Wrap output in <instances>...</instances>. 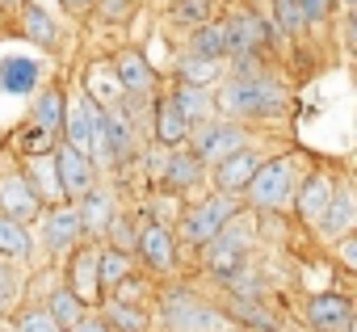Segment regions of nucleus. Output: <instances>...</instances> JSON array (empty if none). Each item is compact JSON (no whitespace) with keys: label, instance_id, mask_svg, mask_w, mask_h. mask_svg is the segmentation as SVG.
<instances>
[{"label":"nucleus","instance_id":"obj_17","mask_svg":"<svg viewBox=\"0 0 357 332\" xmlns=\"http://www.w3.org/2000/svg\"><path fill=\"white\" fill-rule=\"evenodd\" d=\"M353 311H357L353 294H344V290H319V294H311L303 303V324L311 332H336Z\"/></svg>","mask_w":357,"mask_h":332},{"label":"nucleus","instance_id":"obj_36","mask_svg":"<svg viewBox=\"0 0 357 332\" xmlns=\"http://www.w3.org/2000/svg\"><path fill=\"white\" fill-rule=\"evenodd\" d=\"M176 84H198V89H211L215 80H223V63L215 59H198V55H181L176 59Z\"/></svg>","mask_w":357,"mask_h":332},{"label":"nucleus","instance_id":"obj_38","mask_svg":"<svg viewBox=\"0 0 357 332\" xmlns=\"http://www.w3.org/2000/svg\"><path fill=\"white\" fill-rule=\"evenodd\" d=\"M22 299V273L13 269V261L0 257V315H13Z\"/></svg>","mask_w":357,"mask_h":332},{"label":"nucleus","instance_id":"obj_12","mask_svg":"<svg viewBox=\"0 0 357 332\" xmlns=\"http://www.w3.org/2000/svg\"><path fill=\"white\" fill-rule=\"evenodd\" d=\"M332 190H336V173H332V169H311V173L298 177V190H294L290 211H294V219H298L307 232L319 227V219H324V211H328V202H332Z\"/></svg>","mask_w":357,"mask_h":332},{"label":"nucleus","instance_id":"obj_41","mask_svg":"<svg viewBox=\"0 0 357 332\" xmlns=\"http://www.w3.org/2000/svg\"><path fill=\"white\" fill-rule=\"evenodd\" d=\"M336 257H340L344 273H357V232H344V236H336Z\"/></svg>","mask_w":357,"mask_h":332},{"label":"nucleus","instance_id":"obj_37","mask_svg":"<svg viewBox=\"0 0 357 332\" xmlns=\"http://www.w3.org/2000/svg\"><path fill=\"white\" fill-rule=\"evenodd\" d=\"M9 332H63V328L47 315V307H43V303H34V307L13 311V328H9Z\"/></svg>","mask_w":357,"mask_h":332},{"label":"nucleus","instance_id":"obj_24","mask_svg":"<svg viewBox=\"0 0 357 332\" xmlns=\"http://www.w3.org/2000/svg\"><path fill=\"white\" fill-rule=\"evenodd\" d=\"M353 223H357V202H353V186H349L344 177H336L332 202H328V211H324V219H319L315 236H324V240H336V236L353 232Z\"/></svg>","mask_w":357,"mask_h":332},{"label":"nucleus","instance_id":"obj_25","mask_svg":"<svg viewBox=\"0 0 357 332\" xmlns=\"http://www.w3.org/2000/svg\"><path fill=\"white\" fill-rule=\"evenodd\" d=\"M101 324L109 332H151V311L147 303H122V299H101L97 303Z\"/></svg>","mask_w":357,"mask_h":332},{"label":"nucleus","instance_id":"obj_43","mask_svg":"<svg viewBox=\"0 0 357 332\" xmlns=\"http://www.w3.org/2000/svg\"><path fill=\"white\" fill-rule=\"evenodd\" d=\"M143 164H147V177H151V181H160V177H164V164H168V147L151 143V147H147V156H143Z\"/></svg>","mask_w":357,"mask_h":332},{"label":"nucleus","instance_id":"obj_29","mask_svg":"<svg viewBox=\"0 0 357 332\" xmlns=\"http://www.w3.org/2000/svg\"><path fill=\"white\" fill-rule=\"evenodd\" d=\"M63 114H68V89L63 84H47V89H38V101L30 105V118L26 122L59 135L63 130Z\"/></svg>","mask_w":357,"mask_h":332},{"label":"nucleus","instance_id":"obj_39","mask_svg":"<svg viewBox=\"0 0 357 332\" xmlns=\"http://www.w3.org/2000/svg\"><path fill=\"white\" fill-rule=\"evenodd\" d=\"M168 17H172L176 26H185V30H194V26L211 22V0H172V9H168Z\"/></svg>","mask_w":357,"mask_h":332},{"label":"nucleus","instance_id":"obj_23","mask_svg":"<svg viewBox=\"0 0 357 332\" xmlns=\"http://www.w3.org/2000/svg\"><path fill=\"white\" fill-rule=\"evenodd\" d=\"M185 139H190V122L176 114L168 93H155V101H151V143L176 151V147H185Z\"/></svg>","mask_w":357,"mask_h":332},{"label":"nucleus","instance_id":"obj_40","mask_svg":"<svg viewBox=\"0 0 357 332\" xmlns=\"http://www.w3.org/2000/svg\"><path fill=\"white\" fill-rule=\"evenodd\" d=\"M93 13H97L105 26H118V22H126V13H130V0H97Z\"/></svg>","mask_w":357,"mask_h":332},{"label":"nucleus","instance_id":"obj_45","mask_svg":"<svg viewBox=\"0 0 357 332\" xmlns=\"http://www.w3.org/2000/svg\"><path fill=\"white\" fill-rule=\"evenodd\" d=\"M93 5H97V0H59V9H63V13H72V17L93 13Z\"/></svg>","mask_w":357,"mask_h":332},{"label":"nucleus","instance_id":"obj_47","mask_svg":"<svg viewBox=\"0 0 357 332\" xmlns=\"http://www.w3.org/2000/svg\"><path fill=\"white\" fill-rule=\"evenodd\" d=\"M0 13H9V0H0Z\"/></svg>","mask_w":357,"mask_h":332},{"label":"nucleus","instance_id":"obj_46","mask_svg":"<svg viewBox=\"0 0 357 332\" xmlns=\"http://www.w3.org/2000/svg\"><path fill=\"white\" fill-rule=\"evenodd\" d=\"M336 332H357V311H353V315H349V319H344V324H340Z\"/></svg>","mask_w":357,"mask_h":332},{"label":"nucleus","instance_id":"obj_1","mask_svg":"<svg viewBox=\"0 0 357 332\" xmlns=\"http://www.w3.org/2000/svg\"><path fill=\"white\" fill-rule=\"evenodd\" d=\"M286 110H290V93L269 68L227 72L223 89L215 93V114H223L231 122H273Z\"/></svg>","mask_w":357,"mask_h":332},{"label":"nucleus","instance_id":"obj_5","mask_svg":"<svg viewBox=\"0 0 357 332\" xmlns=\"http://www.w3.org/2000/svg\"><path fill=\"white\" fill-rule=\"evenodd\" d=\"M223 26H227V63H231V72L265 68V59H269V51L278 43L269 17H261L257 9L240 5V9H231L223 17Z\"/></svg>","mask_w":357,"mask_h":332},{"label":"nucleus","instance_id":"obj_31","mask_svg":"<svg viewBox=\"0 0 357 332\" xmlns=\"http://www.w3.org/2000/svg\"><path fill=\"white\" fill-rule=\"evenodd\" d=\"M22 173L30 177V186H34V194H38L43 206H59V202H63L59 173H55V156H38V160H30V169H22Z\"/></svg>","mask_w":357,"mask_h":332},{"label":"nucleus","instance_id":"obj_44","mask_svg":"<svg viewBox=\"0 0 357 332\" xmlns=\"http://www.w3.org/2000/svg\"><path fill=\"white\" fill-rule=\"evenodd\" d=\"M68 332H109V328L101 324V315H97V311H89V315H84V319H76Z\"/></svg>","mask_w":357,"mask_h":332},{"label":"nucleus","instance_id":"obj_13","mask_svg":"<svg viewBox=\"0 0 357 332\" xmlns=\"http://www.w3.org/2000/svg\"><path fill=\"white\" fill-rule=\"evenodd\" d=\"M257 164H261V151H257L252 143H244V147H236L231 156H223L219 164H211V169H206V181H211V190H219V194L244 198L252 173H257Z\"/></svg>","mask_w":357,"mask_h":332},{"label":"nucleus","instance_id":"obj_8","mask_svg":"<svg viewBox=\"0 0 357 332\" xmlns=\"http://www.w3.org/2000/svg\"><path fill=\"white\" fill-rule=\"evenodd\" d=\"M244 143H248L244 122H231V118H223V114L198 122V126L190 130V139H185V147L206 164V169H211V164H219L223 156H231L236 147H244Z\"/></svg>","mask_w":357,"mask_h":332},{"label":"nucleus","instance_id":"obj_9","mask_svg":"<svg viewBox=\"0 0 357 332\" xmlns=\"http://www.w3.org/2000/svg\"><path fill=\"white\" fill-rule=\"evenodd\" d=\"M109 72H114V80H118V89H122L126 101H151V97H155L160 76H155L151 59H147L139 47H122V51H114Z\"/></svg>","mask_w":357,"mask_h":332},{"label":"nucleus","instance_id":"obj_2","mask_svg":"<svg viewBox=\"0 0 357 332\" xmlns=\"http://www.w3.org/2000/svg\"><path fill=\"white\" fill-rule=\"evenodd\" d=\"M257 219L261 215H252L248 206L240 211V215H231L202 248H198V257H202V269L227 290L248 265H252V240H257Z\"/></svg>","mask_w":357,"mask_h":332},{"label":"nucleus","instance_id":"obj_27","mask_svg":"<svg viewBox=\"0 0 357 332\" xmlns=\"http://www.w3.org/2000/svg\"><path fill=\"white\" fill-rule=\"evenodd\" d=\"M185 55L227 63V26H223V17H211V22L194 26V30H190V47H185Z\"/></svg>","mask_w":357,"mask_h":332},{"label":"nucleus","instance_id":"obj_4","mask_svg":"<svg viewBox=\"0 0 357 332\" xmlns=\"http://www.w3.org/2000/svg\"><path fill=\"white\" fill-rule=\"evenodd\" d=\"M298 177H303V160L298 151H278V156H261L257 173L244 190V206L252 215H282L290 211L294 202V190H298Z\"/></svg>","mask_w":357,"mask_h":332},{"label":"nucleus","instance_id":"obj_34","mask_svg":"<svg viewBox=\"0 0 357 332\" xmlns=\"http://www.w3.org/2000/svg\"><path fill=\"white\" fill-rule=\"evenodd\" d=\"M30 252H34V232L17 219L0 215V257L5 261H30Z\"/></svg>","mask_w":357,"mask_h":332},{"label":"nucleus","instance_id":"obj_33","mask_svg":"<svg viewBox=\"0 0 357 332\" xmlns=\"http://www.w3.org/2000/svg\"><path fill=\"white\" fill-rule=\"evenodd\" d=\"M43 307H47V315H51V319H55V324H59L63 332H68V328H72L76 319H84V315L93 311V307H84V303H80V299H76V294H72V290L63 286V282H59V286H55V290H51V294L43 299Z\"/></svg>","mask_w":357,"mask_h":332},{"label":"nucleus","instance_id":"obj_20","mask_svg":"<svg viewBox=\"0 0 357 332\" xmlns=\"http://www.w3.org/2000/svg\"><path fill=\"white\" fill-rule=\"evenodd\" d=\"M223 315L231 328H248V332H282V315L265 303V299H240L227 294L223 299Z\"/></svg>","mask_w":357,"mask_h":332},{"label":"nucleus","instance_id":"obj_21","mask_svg":"<svg viewBox=\"0 0 357 332\" xmlns=\"http://www.w3.org/2000/svg\"><path fill=\"white\" fill-rule=\"evenodd\" d=\"M160 186L172 190V194H198L206 186V164L190 147H176V151H168V164H164Z\"/></svg>","mask_w":357,"mask_h":332},{"label":"nucleus","instance_id":"obj_7","mask_svg":"<svg viewBox=\"0 0 357 332\" xmlns=\"http://www.w3.org/2000/svg\"><path fill=\"white\" fill-rule=\"evenodd\" d=\"M139 265H143V273L155 282H168L172 273H176V261H181V248H176V236H172V223H164V219H155V215H143L139 223H135V252H130Z\"/></svg>","mask_w":357,"mask_h":332},{"label":"nucleus","instance_id":"obj_22","mask_svg":"<svg viewBox=\"0 0 357 332\" xmlns=\"http://www.w3.org/2000/svg\"><path fill=\"white\" fill-rule=\"evenodd\" d=\"M17 30H22L26 43H34V47H43V51H59V43H63L59 22L38 5V0H26V5H17Z\"/></svg>","mask_w":357,"mask_h":332},{"label":"nucleus","instance_id":"obj_30","mask_svg":"<svg viewBox=\"0 0 357 332\" xmlns=\"http://www.w3.org/2000/svg\"><path fill=\"white\" fill-rule=\"evenodd\" d=\"M130 273H139L130 252H122V248H114V244H97V282H101V299H105L109 290H118Z\"/></svg>","mask_w":357,"mask_h":332},{"label":"nucleus","instance_id":"obj_3","mask_svg":"<svg viewBox=\"0 0 357 332\" xmlns=\"http://www.w3.org/2000/svg\"><path fill=\"white\" fill-rule=\"evenodd\" d=\"M155 311H160V328L164 332H227V315L223 307H215L202 290H194L190 282H164L155 290Z\"/></svg>","mask_w":357,"mask_h":332},{"label":"nucleus","instance_id":"obj_6","mask_svg":"<svg viewBox=\"0 0 357 332\" xmlns=\"http://www.w3.org/2000/svg\"><path fill=\"white\" fill-rule=\"evenodd\" d=\"M240 211H244V198H236V194H219V190L202 194L198 202H190V206L181 211V219H176V227H172L176 248L198 252V248H202L231 215H240Z\"/></svg>","mask_w":357,"mask_h":332},{"label":"nucleus","instance_id":"obj_49","mask_svg":"<svg viewBox=\"0 0 357 332\" xmlns=\"http://www.w3.org/2000/svg\"><path fill=\"white\" fill-rule=\"evenodd\" d=\"M0 332H5V328H0Z\"/></svg>","mask_w":357,"mask_h":332},{"label":"nucleus","instance_id":"obj_42","mask_svg":"<svg viewBox=\"0 0 357 332\" xmlns=\"http://www.w3.org/2000/svg\"><path fill=\"white\" fill-rule=\"evenodd\" d=\"M298 5H303L307 26H319V22H328V17H332V9L340 5V0H298Z\"/></svg>","mask_w":357,"mask_h":332},{"label":"nucleus","instance_id":"obj_28","mask_svg":"<svg viewBox=\"0 0 357 332\" xmlns=\"http://www.w3.org/2000/svg\"><path fill=\"white\" fill-rule=\"evenodd\" d=\"M84 97L97 105V110H109V105H122V89L109 72V59H97V63H84Z\"/></svg>","mask_w":357,"mask_h":332},{"label":"nucleus","instance_id":"obj_15","mask_svg":"<svg viewBox=\"0 0 357 332\" xmlns=\"http://www.w3.org/2000/svg\"><path fill=\"white\" fill-rule=\"evenodd\" d=\"M63 286L84 303L97 307L101 303V282H97V240H84L68 252V269H63Z\"/></svg>","mask_w":357,"mask_h":332},{"label":"nucleus","instance_id":"obj_26","mask_svg":"<svg viewBox=\"0 0 357 332\" xmlns=\"http://www.w3.org/2000/svg\"><path fill=\"white\" fill-rule=\"evenodd\" d=\"M168 101L176 105V114H181L190 122V130L206 118H215V93L211 89H198V84H172Z\"/></svg>","mask_w":357,"mask_h":332},{"label":"nucleus","instance_id":"obj_48","mask_svg":"<svg viewBox=\"0 0 357 332\" xmlns=\"http://www.w3.org/2000/svg\"><path fill=\"white\" fill-rule=\"evenodd\" d=\"M17 5H26V0H9V9H17Z\"/></svg>","mask_w":357,"mask_h":332},{"label":"nucleus","instance_id":"obj_11","mask_svg":"<svg viewBox=\"0 0 357 332\" xmlns=\"http://www.w3.org/2000/svg\"><path fill=\"white\" fill-rule=\"evenodd\" d=\"M34 223H38V240L51 257H68L76 244H84V227H80V215H76L72 202L43 206V215Z\"/></svg>","mask_w":357,"mask_h":332},{"label":"nucleus","instance_id":"obj_35","mask_svg":"<svg viewBox=\"0 0 357 332\" xmlns=\"http://www.w3.org/2000/svg\"><path fill=\"white\" fill-rule=\"evenodd\" d=\"M269 5H273V34L278 38H286V43H298L311 26H307V17H303V5H298V0H269Z\"/></svg>","mask_w":357,"mask_h":332},{"label":"nucleus","instance_id":"obj_16","mask_svg":"<svg viewBox=\"0 0 357 332\" xmlns=\"http://www.w3.org/2000/svg\"><path fill=\"white\" fill-rule=\"evenodd\" d=\"M0 215L17 219L26 227L43 215V202H38V194H34V186H30V177L22 169H5V173H0Z\"/></svg>","mask_w":357,"mask_h":332},{"label":"nucleus","instance_id":"obj_14","mask_svg":"<svg viewBox=\"0 0 357 332\" xmlns=\"http://www.w3.org/2000/svg\"><path fill=\"white\" fill-rule=\"evenodd\" d=\"M51 156H55V173H59L63 202H76V198H84V194L97 186V164H93L84 151H76V147H68V143L59 139Z\"/></svg>","mask_w":357,"mask_h":332},{"label":"nucleus","instance_id":"obj_10","mask_svg":"<svg viewBox=\"0 0 357 332\" xmlns=\"http://www.w3.org/2000/svg\"><path fill=\"white\" fill-rule=\"evenodd\" d=\"M59 139L76 151H84L89 160H97L101 151V110L80 93V97H68V114H63V130Z\"/></svg>","mask_w":357,"mask_h":332},{"label":"nucleus","instance_id":"obj_32","mask_svg":"<svg viewBox=\"0 0 357 332\" xmlns=\"http://www.w3.org/2000/svg\"><path fill=\"white\" fill-rule=\"evenodd\" d=\"M55 143H59V135H51V130H43V126H34V122H22V126L13 130V139H9V147H13L22 160L51 156V151H55Z\"/></svg>","mask_w":357,"mask_h":332},{"label":"nucleus","instance_id":"obj_18","mask_svg":"<svg viewBox=\"0 0 357 332\" xmlns=\"http://www.w3.org/2000/svg\"><path fill=\"white\" fill-rule=\"evenodd\" d=\"M43 59L38 55H9L0 59V93L5 97H34L43 89Z\"/></svg>","mask_w":357,"mask_h":332},{"label":"nucleus","instance_id":"obj_19","mask_svg":"<svg viewBox=\"0 0 357 332\" xmlns=\"http://www.w3.org/2000/svg\"><path fill=\"white\" fill-rule=\"evenodd\" d=\"M76 206V215H80V227H84V240H101L105 236V227L114 223V215H118V198H114V190L109 186H93L84 198H76L72 202Z\"/></svg>","mask_w":357,"mask_h":332}]
</instances>
